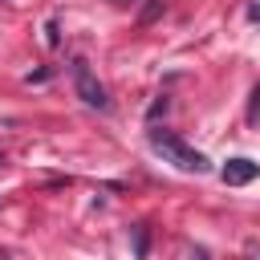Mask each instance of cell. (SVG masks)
Here are the masks:
<instances>
[{
    "label": "cell",
    "instance_id": "1",
    "mask_svg": "<svg viewBox=\"0 0 260 260\" xmlns=\"http://www.w3.org/2000/svg\"><path fill=\"white\" fill-rule=\"evenodd\" d=\"M150 146H154V154H162L171 167H179V171H207V154L203 150H195L191 142H183L179 134H171V130H150Z\"/></svg>",
    "mask_w": 260,
    "mask_h": 260
},
{
    "label": "cell",
    "instance_id": "8",
    "mask_svg": "<svg viewBox=\"0 0 260 260\" xmlns=\"http://www.w3.org/2000/svg\"><path fill=\"white\" fill-rule=\"evenodd\" d=\"M248 114H252V118H260V85L252 89V110H248Z\"/></svg>",
    "mask_w": 260,
    "mask_h": 260
},
{
    "label": "cell",
    "instance_id": "6",
    "mask_svg": "<svg viewBox=\"0 0 260 260\" xmlns=\"http://www.w3.org/2000/svg\"><path fill=\"white\" fill-rule=\"evenodd\" d=\"M45 41H49V45H57V41H61V37H57V20H49V24H45Z\"/></svg>",
    "mask_w": 260,
    "mask_h": 260
},
{
    "label": "cell",
    "instance_id": "9",
    "mask_svg": "<svg viewBox=\"0 0 260 260\" xmlns=\"http://www.w3.org/2000/svg\"><path fill=\"white\" fill-rule=\"evenodd\" d=\"M191 260H211V256H207V248H191Z\"/></svg>",
    "mask_w": 260,
    "mask_h": 260
},
{
    "label": "cell",
    "instance_id": "2",
    "mask_svg": "<svg viewBox=\"0 0 260 260\" xmlns=\"http://www.w3.org/2000/svg\"><path fill=\"white\" fill-rule=\"evenodd\" d=\"M73 89H77V98H81L85 106H93V110H110L106 85L93 77V69H89L85 57H73Z\"/></svg>",
    "mask_w": 260,
    "mask_h": 260
},
{
    "label": "cell",
    "instance_id": "5",
    "mask_svg": "<svg viewBox=\"0 0 260 260\" xmlns=\"http://www.w3.org/2000/svg\"><path fill=\"white\" fill-rule=\"evenodd\" d=\"M158 12H162V0H150V4L142 8V24H150V20L158 16Z\"/></svg>",
    "mask_w": 260,
    "mask_h": 260
},
{
    "label": "cell",
    "instance_id": "10",
    "mask_svg": "<svg viewBox=\"0 0 260 260\" xmlns=\"http://www.w3.org/2000/svg\"><path fill=\"white\" fill-rule=\"evenodd\" d=\"M118 4H134V0H118Z\"/></svg>",
    "mask_w": 260,
    "mask_h": 260
},
{
    "label": "cell",
    "instance_id": "7",
    "mask_svg": "<svg viewBox=\"0 0 260 260\" xmlns=\"http://www.w3.org/2000/svg\"><path fill=\"white\" fill-rule=\"evenodd\" d=\"M158 114H167V98H158V102L150 106V114H146V118H158Z\"/></svg>",
    "mask_w": 260,
    "mask_h": 260
},
{
    "label": "cell",
    "instance_id": "3",
    "mask_svg": "<svg viewBox=\"0 0 260 260\" xmlns=\"http://www.w3.org/2000/svg\"><path fill=\"white\" fill-rule=\"evenodd\" d=\"M256 175H260V162H252V158H228L223 171H219L223 187H244V183H252Z\"/></svg>",
    "mask_w": 260,
    "mask_h": 260
},
{
    "label": "cell",
    "instance_id": "4",
    "mask_svg": "<svg viewBox=\"0 0 260 260\" xmlns=\"http://www.w3.org/2000/svg\"><path fill=\"white\" fill-rule=\"evenodd\" d=\"M130 240H134V260H146V256H150V236H146L142 223L130 228Z\"/></svg>",
    "mask_w": 260,
    "mask_h": 260
}]
</instances>
